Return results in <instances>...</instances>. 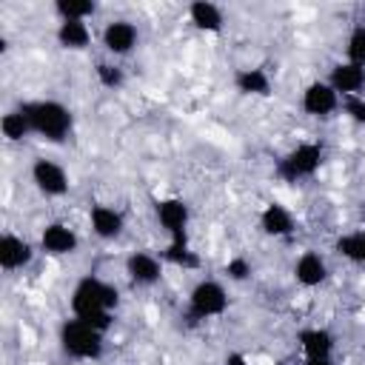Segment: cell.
I'll use <instances>...</instances> for the list:
<instances>
[{
  "label": "cell",
  "mask_w": 365,
  "mask_h": 365,
  "mask_svg": "<svg viewBox=\"0 0 365 365\" xmlns=\"http://www.w3.org/2000/svg\"><path fill=\"white\" fill-rule=\"evenodd\" d=\"M120 288L97 274H83L68 291V317L91 322L100 331H111L117 322Z\"/></svg>",
  "instance_id": "obj_1"
},
{
  "label": "cell",
  "mask_w": 365,
  "mask_h": 365,
  "mask_svg": "<svg viewBox=\"0 0 365 365\" xmlns=\"http://www.w3.org/2000/svg\"><path fill=\"white\" fill-rule=\"evenodd\" d=\"M20 111L29 117L31 134L48 145H66L74 137V111L68 103L57 97H37V100H23Z\"/></svg>",
  "instance_id": "obj_2"
},
{
  "label": "cell",
  "mask_w": 365,
  "mask_h": 365,
  "mask_svg": "<svg viewBox=\"0 0 365 365\" xmlns=\"http://www.w3.org/2000/svg\"><path fill=\"white\" fill-rule=\"evenodd\" d=\"M106 331L77 317H66L57 325V348L71 362H100L106 356Z\"/></svg>",
  "instance_id": "obj_3"
},
{
  "label": "cell",
  "mask_w": 365,
  "mask_h": 365,
  "mask_svg": "<svg viewBox=\"0 0 365 365\" xmlns=\"http://www.w3.org/2000/svg\"><path fill=\"white\" fill-rule=\"evenodd\" d=\"M231 308L228 288L214 277H200L185 294V314L194 322H211L225 317Z\"/></svg>",
  "instance_id": "obj_4"
},
{
  "label": "cell",
  "mask_w": 365,
  "mask_h": 365,
  "mask_svg": "<svg viewBox=\"0 0 365 365\" xmlns=\"http://www.w3.org/2000/svg\"><path fill=\"white\" fill-rule=\"evenodd\" d=\"M325 163V145L322 143H314V140H305V143H297L294 148H288L279 163H277V177L285 180V182H302V180H311Z\"/></svg>",
  "instance_id": "obj_5"
},
{
  "label": "cell",
  "mask_w": 365,
  "mask_h": 365,
  "mask_svg": "<svg viewBox=\"0 0 365 365\" xmlns=\"http://www.w3.org/2000/svg\"><path fill=\"white\" fill-rule=\"evenodd\" d=\"M157 228L168 237V242H188V228H191V205L185 197L168 194L157 197L151 205Z\"/></svg>",
  "instance_id": "obj_6"
},
{
  "label": "cell",
  "mask_w": 365,
  "mask_h": 365,
  "mask_svg": "<svg viewBox=\"0 0 365 365\" xmlns=\"http://www.w3.org/2000/svg\"><path fill=\"white\" fill-rule=\"evenodd\" d=\"M29 182L31 188L46 200H63L71 191V177L66 165L54 157H34L29 165Z\"/></svg>",
  "instance_id": "obj_7"
},
{
  "label": "cell",
  "mask_w": 365,
  "mask_h": 365,
  "mask_svg": "<svg viewBox=\"0 0 365 365\" xmlns=\"http://www.w3.org/2000/svg\"><path fill=\"white\" fill-rule=\"evenodd\" d=\"M97 40H100L106 57L123 60V57H131L140 48V26L131 17H111V20L103 23Z\"/></svg>",
  "instance_id": "obj_8"
},
{
  "label": "cell",
  "mask_w": 365,
  "mask_h": 365,
  "mask_svg": "<svg viewBox=\"0 0 365 365\" xmlns=\"http://www.w3.org/2000/svg\"><path fill=\"white\" fill-rule=\"evenodd\" d=\"M299 111L305 117H311V120L328 123V120H334L342 111V97L328 86L325 77H317V80L302 86V91H299Z\"/></svg>",
  "instance_id": "obj_9"
},
{
  "label": "cell",
  "mask_w": 365,
  "mask_h": 365,
  "mask_svg": "<svg viewBox=\"0 0 365 365\" xmlns=\"http://www.w3.org/2000/svg\"><path fill=\"white\" fill-rule=\"evenodd\" d=\"M80 231L66 220H48L37 234V248L48 259H66L80 251Z\"/></svg>",
  "instance_id": "obj_10"
},
{
  "label": "cell",
  "mask_w": 365,
  "mask_h": 365,
  "mask_svg": "<svg viewBox=\"0 0 365 365\" xmlns=\"http://www.w3.org/2000/svg\"><path fill=\"white\" fill-rule=\"evenodd\" d=\"M123 274L134 288H154L163 282L165 274V259L163 254H154L148 248H137L128 251L123 259Z\"/></svg>",
  "instance_id": "obj_11"
},
{
  "label": "cell",
  "mask_w": 365,
  "mask_h": 365,
  "mask_svg": "<svg viewBox=\"0 0 365 365\" xmlns=\"http://www.w3.org/2000/svg\"><path fill=\"white\" fill-rule=\"evenodd\" d=\"M128 220L125 211L117 208L114 202H94L88 205V231L100 240V242H117L125 237Z\"/></svg>",
  "instance_id": "obj_12"
},
{
  "label": "cell",
  "mask_w": 365,
  "mask_h": 365,
  "mask_svg": "<svg viewBox=\"0 0 365 365\" xmlns=\"http://www.w3.org/2000/svg\"><path fill=\"white\" fill-rule=\"evenodd\" d=\"M37 254H40L37 242H31L29 237H23L17 231H3V237H0V268H3V274L26 271L37 259Z\"/></svg>",
  "instance_id": "obj_13"
},
{
  "label": "cell",
  "mask_w": 365,
  "mask_h": 365,
  "mask_svg": "<svg viewBox=\"0 0 365 365\" xmlns=\"http://www.w3.org/2000/svg\"><path fill=\"white\" fill-rule=\"evenodd\" d=\"M291 277L299 288H322L328 279H331V265H328V257L317 248H305L297 254L294 265H291Z\"/></svg>",
  "instance_id": "obj_14"
},
{
  "label": "cell",
  "mask_w": 365,
  "mask_h": 365,
  "mask_svg": "<svg viewBox=\"0 0 365 365\" xmlns=\"http://www.w3.org/2000/svg\"><path fill=\"white\" fill-rule=\"evenodd\" d=\"M328 86L342 97V100H354V97H365V68L348 60H334L328 66L325 74Z\"/></svg>",
  "instance_id": "obj_15"
},
{
  "label": "cell",
  "mask_w": 365,
  "mask_h": 365,
  "mask_svg": "<svg viewBox=\"0 0 365 365\" xmlns=\"http://www.w3.org/2000/svg\"><path fill=\"white\" fill-rule=\"evenodd\" d=\"M297 348L302 359H334L336 336L325 325H305L297 331Z\"/></svg>",
  "instance_id": "obj_16"
},
{
  "label": "cell",
  "mask_w": 365,
  "mask_h": 365,
  "mask_svg": "<svg viewBox=\"0 0 365 365\" xmlns=\"http://www.w3.org/2000/svg\"><path fill=\"white\" fill-rule=\"evenodd\" d=\"M257 225H259V231H262L265 237H271V240H285V237H291V234L297 231V217H294V211H291L288 205L271 200V202H265V205L259 208Z\"/></svg>",
  "instance_id": "obj_17"
},
{
  "label": "cell",
  "mask_w": 365,
  "mask_h": 365,
  "mask_svg": "<svg viewBox=\"0 0 365 365\" xmlns=\"http://www.w3.org/2000/svg\"><path fill=\"white\" fill-rule=\"evenodd\" d=\"M54 43L63 51L83 54V51H88L94 46V29H91V23H83V20H57Z\"/></svg>",
  "instance_id": "obj_18"
},
{
  "label": "cell",
  "mask_w": 365,
  "mask_h": 365,
  "mask_svg": "<svg viewBox=\"0 0 365 365\" xmlns=\"http://www.w3.org/2000/svg\"><path fill=\"white\" fill-rule=\"evenodd\" d=\"M185 20L200 34H220L225 29V11L222 6L211 0H194L185 6Z\"/></svg>",
  "instance_id": "obj_19"
},
{
  "label": "cell",
  "mask_w": 365,
  "mask_h": 365,
  "mask_svg": "<svg viewBox=\"0 0 365 365\" xmlns=\"http://www.w3.org/2000/svg\"><path fill=\"white\" fill-rule=\"evenodd\" d=\"M234 91L242 97H271L274 94V80L262 66H242L231 77Z\"/></svg>",
  "instance_id": "obj_20"
},
{
  "label": "cell",
  "mask_w": 365,
  "mask_h": 365,
  "mask_svg": "<svg viewBox=\"0 0 365 365\" xmlns=\"http://www.w3.org/2000/svg\"><path fill=\"white\" fill-rule=\"evenodd\" d=\"M51 11L57 20H83V23H91L100 11L97 0H54L51 3Z\"/></svg>",
  "instance_id": "obj_21"
},
{
  "label": "cell",
  "mask_w": 365,
  "mask_h": 365,
  "mask_svg": "<svg viewBox=\"0 0 365 365\" xmlns=\"http://www.w3.org/2000/svg\"><path fill=\"white\" fill-rule=\"evenodd\" d=\"M0 134H3L6 143H26L29 137H34L31 134V125H29V117L20 111V106L17 108H9L0 117Z\"/></svg>",
  "instance_id": "obj_22"
},
{
  "label": "cell",
  "mask_w": 365,
  "mask_h": 365,
  "mask_svg": "<svg viewBox=\"0 0 365 365\" xmlns=\"http://www.w3.org/2000/svg\"><path fill=\"white\" fill-rule=\"evenodd\" d=\"M94 80H97V86H103L106 91H120V88L128 83V74H125V68H123L117 60L103 57V60L94 63Z\"/></svg>",
  "instance_id": "obj_23"
},
{
  "label": "cell",
  "mask_w": 365,
  "mask_h": 365,
  "mask_svg": "<svg viewBox=\"0 0 365 365\" xmlns=\"http://www.w3.org/2000/svg\"><path fill=\"white\" fill-rule=\"evenodd\" d=\"M334 251H336L342 259H348V262L365 268V228L336 237V240H334Z\"/></svg>",
  "instance_id": "obj_24"
},
{
  "label": "cell",
  "mask_w": 365,
  "mask_h": 365,
  "mask_svg": "<svg viewBox=\"0 0 365 365\" xmlns=\"http://www.w3.org/2000/svg\"><path fill=\"white\" fill-rule=\"evenodd\" d=\"M342 60L356 63L365 68V23L351 26V31L345 34V48H342Z\"/></svg>",
  "instance_id": "obj_25"
},
{
  "label": "cell",
  "mask_w": 365,
  "mask_h": 365,
  "mask_svg": "<svg viewBox=\"0 0 365 365\" xmlns=\"http://www.w3.org/2000/svg\"><path fill=\"white\" fill-rule=\"evenodd\" d=\"M163 259L177 268H200V257H197V251H191L188 242H168L163 251Z\"/></svg>",
  "instance_id": "obj_26"
},
{
  "label": "cell",
  "mask_w": 365,
  "mask_h": 365,
  "mask_svg": "<svg viewBox=\"0 0 365 365\" xmlns=\"http://www.w3.org/2000/svg\"><path fill=\"white\" fill-rule=\"evenodd\" d=\"M248 274H251V262L245 257H231L225 262V277L231 282H242V279H248Z\"/></svg>",
  "instance_id": "obj_27"
},
{
  "label": "cell",
  "mask_w": 365,
  "mask_h": 365,
  "mask_svg": "<svg viewBox=\"0 0 365 365\" xmlns=\"http://www.w3.org/2000/svg\"><path fill=\"white\" fill-rule=\"evenodd\" d=\"M342 111L351 123L365 125V97H354V100H342Z\"/></svg>",
  "instance_id": "obj_28"
},
{
  "label": "cell",
  "mask_w": 365,
  "mask_h": 365,
  "mask_svg": "<svg viewBox=\"0 0 365 365\" xmlns=\"http://www.w3.org/2000/svg\"><path fill=\"white\" fill-rule=\"evenodd\" d=\"M225 365H245V356H240V354H228V356H225Z\"/></svg>",
  "instance_id": "obj_29"
},
{
  "label": "cell",
  "mask_w": 365,
  "mask_h": 365,
  "mask_svg": "<svg viewBox=\"0 0 365 365\" xmlns=\"http://www.w3.org/2000/svg\"><path fill=\"white\" fill-rule=\"evenodd\" d=\"M302 365H336L334 359H302Z\"/></svg>",
  "instance_id": "obj_30"
}]
</instances>
